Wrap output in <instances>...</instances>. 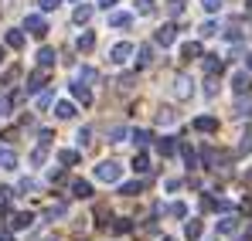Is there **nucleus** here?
Instances as JSON below:
<instances>
[{"label": "nucleus", "mask_w": 252, "mask_h": 241, "mask_svg": "<svg viewBox=\"0 0 252 241\" xmlns=\"http://www.w3.org/2000/svg\"><path fill=\"white\" fill-rule=\"evenodd\" d=\"M120 177H123V166L116 160H102L95 166V180H102V184H120Z\"/></svg>", "instance_id": "obj_1"}, {"label": "nucleus", "mask_w": 252, "mask_h": 241, "mask_svg": "<svg viewBox=\"0 0 252 241\" xmlns=\"http://www.w3.org/2000/svg\"><path fill=\"white\" fill-rule=\"evenodd\" d=\"M24 31H28L31 38H44V34H48V21H44L41 14H28V17H24Z\"/></svg>", "instance_id": "obj_2"}, {"label": "nucleus", "mask_w": 252, "mask_h": 241, "mask_svg": "<svg viewBox=\"0 0 252 241\" xmlns=\"http://www.w3.org/2000/svg\"><path fill=\"white\" fill-rule=\"evenodd\" d=\"M133 51H136V48H133L129 41H120V44H113V48H109V61H113V65H126Z\"/></svg>", "instance_id": "obj_3"}, {"label": "nucleus", "mask_w": 252, "mask_h": 241, "mask_svg": "<svg viewBox=\"0 0 252 241\" xmlns=\"http://www.w3.org/2000/svg\"><path fill=\"white\" fill-rule=\"evenodd\" d=\"M232 92H235V95H249L252 92V75L249 72H235V75H232Z\"/></svg>", "instance_id": "obj_4"}, {"label": "nucleus", "mask_w": 252, "mask_h": 241, "mask_svg": "<svg viewBox=\"0 0 252 241\" xmlns=\"http://www.w3.org/2000/svg\"><path fill=\"white\" fill-rule=\"evenodd\" d=\"M44 81H48V75H44V68H38V72H31L28 75V85H24V95H38L44 88Z\"/></svg>", "instance_id": "obj_5"}, {"label": "nucleus", "mask_w": 252, "mask_h": 241, "mask_svg": "<svg viewBox=\"0 0 252 241\" xmlns=\"http://www.w3.org/2000/svg\"><path fill=\"white\" fill-rule=\"evenodd\" d=\"M191 92H194V81L188 79V75H177L174 79V95L177 99H191Z\"/></svg>", "instance_id": "obj_6"}, {"label": "nucleus", "mask_w": 252, "mask_h": 241, "mask_svg": "<svg viewBox=\"0 0 252 241\" xmlns=\"http://www.w3.org/2000/svg\"><path fill=\"white\" fill-rule=\"evenodd\" d=\"M154 41H157L160 48H170V44L177 41V27H174V24H164V27H160V31L154 34Z\"/></svg>", "instance_id": "obj_7"}, {"label": "nucleus", "mask_w": 252, "mask_h": 241, "mask_svg": "<svg viewBox=\"0 0 252 241\" xmlns=\"http://www.w3.org/2000/svg\"><path fill=\"white\" fill-rule=\"evenodd\" d=\"M34 224V214L31 211H17L14 217H10V231H24V228H31Z\"/></svg>", "instance_id": "obj_8"}, {"label": "nucleus", "mask_w": 252, "mask_h": 241, "mask_svg": "<svg viewBox=\"0 0 252 241\" xmlns=\"http://www.w3.org/2000/svg\"><path fill=\"white\" fill-rule=\"evenodd\" d=\"M92 14H95V7H92V3H79V7H75V14H72V21L82 27V24L92 21Z\"/></svg>", "instance_id": "obj_9"}, {"label": "nucleus", "mask_w": 252, "mask_h": 241, "mask_svg": "<svg viewBox=\"0 0 252 241\" xmlns=\"http://www.w3.org/2000/svg\"><path fill=\"white\" fill-rule=\"evenodd\" d=\"M133 24V14L126 10H109V27H129Z\"/></svg>", "instance_id": "obj_10"}, {"label": "nucleus", "mask_w": 252, "mask_h": 241, "mask_svg": "<svg viewBox=\"0 0 252 241\" xmlns=\"http://www.w3.org/2000/svg\"><path fill=\"white\" fill-rule=\"evenodd\" d=\"M75 81H79V85H92V81H99V72H95L92 65H82V68L75 72Z\"/></svg>", "instance_id": "obj_11"}, {"label": "nucleus", "mask_w": 252, "mask_h": 241, "mask_svg": "<svg viewBox=\"0 0 252 241\" xmlns=\"http://www.w3.org/2000/svg\"><path fill=\"white\" fill-rule=\"evenodd\" d=\"M181 58H184V61L201 58V41H188V44H181Z\"/></svg>", "instance_id": "obj_12"}, {"label": "nucleus", "mask_w": 252, "mask_h": 241, "mask_svg": "<svg viewBox=\"0 0 252 241\" xmlns=\"http://www.w3.org/2000/svg\"><path fill=\"white\" fill-rule=\"evenodd\" d=\"M3 41H7V48H14V51H21V48H24V31H17V27H10V31L3 34Z\"/></svg>", "instance_id": "obj_13"}, {"label": "nucleus", "mask_w": 252, "mask_h": 241, "mask_svg": "<svg viewBox=\"0 0 252 241\" xmlns=\"http://www.w3.org/2000/svg\"><path fill=\"white\" fill-rule=\"evenodd\" d=\"M201 235H205V224H201V221H188V224H184V238L188 241H198Z\"/></svg>", "instance_id": "obj_14"}, {"label": "nucleus", "mask_w": 252, "mask_h": 241, "mask_svg": "<svg viewBox=\"0 0 252 241\" xmlns=\"http://www.w3.org/2000/svg\"><path fill=\"white\" fill-rule=\"evenodd\" d=\"M194 129H198V133H215V129H218V119H215V116H198V119H194Z\"/></svg>", "instance_id": "obj_15"}, {"label": "nucleus", "mask_w": 252, "mask_h": 241, "mask_svg": "<svg viewBox=\"0 0 252 241\" xmlns=\"http://www.w3.org/2000/svg\"><path fill=\"white\" fill-rule=\"evenodd\" d=\"M0 170H17V153L14 150H0Z\"/></svg>", "instance_id": "obj_16"}, {"label": "nucleus", "mask_w": 252, "mask_h": 241, "mask_svg": "<svg viewBox=\"0 0 252 241\" xmlns=\"http://www.w3.org/2000/svg\"><path fill=\"white\" fill-rule=\"evenodd\" d=\"M147 65H154V48H150V44H143V48L136 51V68H147Z\"/></svg>", "instance_id": "obj_17"}, {"label": "nucleus", "mask_w": 252, "mask_h": 241, "mask_svg": "<svg viewBox=\"0 0 252 241\" xmlns=\"http://www.w3.org/2000/svg\"><path fill=\"white\" fill-rule=\"evenodd\" d=\"M235 231H239V217H232V214H228V217H221V221H218V235H235Z\"/></svg>", "instance_id": "obj_18"}, {"label": "nucleus", "mask_w": 252, "mask_h": 241, "mask_svg": "<svg viewBox=\"0 0 252 241\" xmlns=\"http://www.w3.org/2000/svg\"><path fill=\"white\" fill-rule=\"evenodd\" d=\"M72 95H75V102H82V106H89L92 102V92H89V85H72Z\"/></svg>", "instance_id": "obj_19"}, {"label": "nucleus", "mask_w": 252, "mask_h": 241, "mask_svg": "<svg viewBox=\"0 0 252 241\" xmlns=\"http://www.w3.org/2000/svg\"><path fill=\"white\" fill-rule=\"evenodd\" d=\"M55 58H58V54H55V48H41V51H38V65H41V68H51V65H55Z\"/></svg>", "instance_id": "obj_20"}, {"label": "nucleus", "mask_w": 252, "mask_h": 241, "mask_svg": "<svg viewBox=\"0 0 252 241\" xmlns=\"http://www.w3.org/2000/svg\"><path fill=\"white\" fill-rule=\"evenodd\" d=\"M177 150V143H174V136H164V139H157V153L160 157H170Z\"/></svg>", "instance_id": "obj_21"}, {"label": "nucleus", "mask_w": 252, "mask_h": 241, "mask_svg": "<svg viewBox=\"0 0 252 241\" xmlns=\"http://www.w3.org/2000/svg\"><path fill=\"white\" fill-rule=\"evenodd\" d=\"M79 160H82V157H79V150H58V163H65V166H75Z\"/></svg>", "instance_id": "obj_22"}, {"label": "nucleus", "mask_w": 252, "mask_h": 241, "mask_svg": "<svg viewBox=\"0 0 252 241\" xmlns=\"http://www.w3.org/2000/svg\"><path fill=\"white\" fill-rule=\"evenodd\" d=\"M72 194H75V197H92V184H89V180H75V184H72Z\"/></svg>", "instance_id": "obj_23"}, {"label": "nucleus", "mask_w": 252, "mask_h": 241, "mask_svg": "<svg viewBox=\"0 0 252 241\" xmlns=\"http://www.w3.org/2000/svg\"><path fill=\"white\" fill-rule=\"evenodd\" d=\"M55 116H58V119H72V116H75V106H72V102H55Z\"/></svg>", "instance_id": "obj_24"}, {"label": "nucleus", "mask_w": 252, "mask_h": 241, "mask_svg": "<svg viewBox=\"0 0 252 241\" xmlns=\"http://www.w3.org/2000/svg\"><path fill=\"white\" fill-rule=\"evenodd\" d=\"M140 190H143V184H140V180H129V184H120V194H123V197H136Z\"/></svg>", "instance_id": "obj_25"}, {"label": "nucleus", "mask_w": 252, "mask_h": 241, "mask_svg": "<svg viewBox=\"0 0 252 241\" xmlns=\"http://www.w3.org/2000/svg\"><path fill=\"white\" fill-rule=\"evenodd\" d=\"M92 44H95V38H92V31H82V34L75 38V48H79V51H92Z\"/></svg>", "instance_id": "obj_26"}, {"label": "nucleus", "mask_w": 252, "mask_h": 241, "mask_svg": "<svg viewBox=\"0 0 252 241\" xmlns=\"http://www.w3.org/2000/svg\"><path fill=\"white\" fill-rule=\"evenodd\" d=\"M147 170H150V157L147 153H136L133 157V173H147Z\"/></svg>", "instance_id": "obj_27"}, {"label": "nucleus", "mask_w": 252, "mask_h": 241, "mask_svg": "<svg viewBox=\"0 0 252 241\" xmlns=\"http://www.w3.org/2000/svg\"><path fill=\"white\" fill-rule=\"evenodd\" d=\"M181 157H184V163L194 170L198 166V153H194V146H181Z\"/></svg>", "instance_id": "obj_28"}, {"label": "nucleus", "mask_w": 252, "mask_h": 241, "mask_svg": "<svg viewBox=\"0 0 252 241\" xmlns=\"http://www.w3.org/2000/svg\"><path fill=\"white\" fill-rule=\"evenodd\" d=\"M17 79H21V68H17V65H10V68L3 72V79H0V85H14Z\"/></svg>", "instance_id": "obj_29"}, {"label": "nucleus", "mask_w": 252, "mask_h": 241, "mask_svg": "<svg viewBox=\"0 0 252 241\" xmlns=\"http://www.w3.org/2000/svg\"><path fill=\"white\" fill-rule=\"evenodd\" d=\"M205 72H208V75L221 72V58H218V54H208V58H205Z\"/></svg>", "instance_id": "obj_30"}, {"label": "nucleus", "mask_w": 252, "mask_h": 241, "mask_svg": "<svg viewBox=\"0 0 252 241\" xmlns=\"http://www.w3.org/2000/svg\"><path fill=\"white\" fill-rule=\"evenodd\" d=\"M129 136H133V143H136V146H147V143H150V129H133Z\"/></svg>", "instance_id": "obj_31"}, {"label": "nucleus", "mask_w": 252, "mask_h": 241, "mask_svg": "<svg viewBox=\"0 0 252 241\" xmlns=\"http://www.w3.org/2000/svg\"><path fill=\"white\" fill-rule=\"evenodd\" d=\"M55 106V92H38V109H51Z\"/></svg>", "instance_id": "obj_32"}, {"label": "nucleus", "mask_w": 252, "mask_h": 241, "mask_svg": "<svg viewBox=\"0 0 252 241\" xmlns=\"http://www.w3.org/2000/svg\"><path fill=\"white\" fill-rule=\"evenodd\" d=\"M44 160H48V146H44V143H41V146H38V150L31 153V163H34V166H41Z\"/></svg>", "instance_id": "obj_33"}, {"label": "nucleus", "mask_w": 252, "mask_h": 241, "mask_svg": "<svg viewBox=\"0 0 252 241\" xmlns=\"http://www.w3.org/2000/svg\"><path fill=\"white\" fill-rule=\"evenodd\" d=\"M65 211H68L65 204H51V207H48V221H55V217H65Z\"/></svg>", "instance_id": "obj_34"}, {"label": "nucleus", "mask_w": 252, "mask_h": 241, "mask_svg": "<svg viewBox=\"0 0 252 241\" xmlns=\"http://www.w3.org/2000/svg\"><path fill=\"white\" fill-rule=\"evenodd\" d=\"M136 14L150 17V14H154V0H136Z\"/></svg>", "instance_id": "obj_35"}, {"label": "nucleus", "mask_w": 252, "mask_h": 241, "mask_svg": "<svg viewBox=\"0 0 252 241\" xmlns=\"http://www.w3.org/2000/svg\"><path fill=\"white\" fill-rule=\"evenodd\" d=\"M126 139V129L123 126H113V129H109V143H123Z\"/></svg>", "instance_id": "obj_36"}, {"label": "nucleus", "mask_w": 252, "mask_h": 241, "mask_svg": "<svg viewBox=\"0 0 252 241\" xmlns=\"http://www.w3.org/2000/svg\"><path fill=\"white\" fill-rule=\"evenodd\" d=\"M167 214H170V217H188V207L177 201V204H170V207H167Z\"/></svg>", "instance_id": "obj_37"}, {"label": "nucleus", "mask_w": 252, "mask_h": 241, "mask_svg": "<svg viewBox=\"0 0 252 241\" xmlns=\"http://www.w3.org/2000/svg\"><path fill=\"white\" fill-rule=\"evenodd\" d=\"M167 14H170V17L184 14V0H167Z\"/></svg>", "instance_id": "obj_38"}, {"label": "nucleus", "mask_w": 252, "mask_h": 241, "mask_svg": "<svg viewBox=\"0 0 252 241\" xmlns=\"http://www.w3.org/2000/svg\"><path fill=\"white\" fill-rule=\"evenodd\" d=\"M239 150H242L246 157L252 153V129H246V136H242V143H239Z\"/></svg>", "instance_id": "obj_39"}, {"label": "nucleus", "mask_w": 252, "mask_h": 241, "mask_svg": "<svg viewBox=\"0 0 252 241\" xmlns=\"http://www.w3.org/2000/svg\"><path fill=\"white\" fill-rule=\"evenodd\" d=\"M205 95H218V79H215V75H208V81H205Z\"/></svg>", "instance_id": "obj_40"}, {"label": "nucleus", "mask_w": 252, "mask_h": 241, "mask_svg": "<svg viewBox=\"0 0 252 241\" xmlns=\"http://www.w3.org/2000/svg\"><path fill=\"white\" fill-rule=\"evenodd\" d=\"M211 34H218V24L215 21H205L201 24V38H211Z\"/></svg>", "instance_id": "obj_41"}, {"label": "nucleus", "mask_w": 252, "mask_h": 241, "mask_svg": "<svg viewBox=\"0 0 252 241\" xmlns=\"http://www.w3.org/2000/svg\"><path fill=\"white\" fill-rule=\"evenodd\" d=\"M17 187H21V190H24V194H34V190H38V184H34V180H31V177H24V180H21V184H17Z\"/></svg>", "instance_id": "obj_42"}, {"label": "nucleus", "mask_w": 252, "mask_h": 241, "mask_svg": "<svg viewBox=\"0 0 252 241\" xmlns=\"http://www.w3.org/2000/svg\"><path fill=\"white\" fill-rule=\"evenodd\" d=\"M157 122H160V126H170V122H174V112H170V109H160V112H157Z\"/></svg>", "instance_id": "obj_43"}, {"label": "nucleus", "mask_w": 252, "mask_h": 241, "mask_svg": "<svg viewBox=\"0 0 252 241\" xmlns=\"http://www.w3.org/2000/svg\"><path fill=\"white\" fill-rule=\"evenodd\" d=\"M38 7L48 14V10H58V7H62V0H38Z\"/></svg>", "instance_id": "obj_44"}, {"label": "nucleus", "mask_w": 252, "mask_h": 241, "mask_svg": "<svg viewBox=\"0 0 252 241\" xmlns=\"http://www.w3.org/2000/svg\"><path fill=\"white\" fill-rule=\"evenodd\" d=\"M129 228H133V224H129V221H126V217H120V221H116V224H113V231H116V235H126V231H129Z\"/></svg>", "instance_id": "obj_45"}, {"label": "nucleus", "mask_w": 252, "mask_h": 241, "mask_svg": "<svg viewBox=\"0 0 252 241\" xmlns=\"http://www.w3.org/2000/svg\"><path fill=\"white\" fill-rule=\"evenodd\" d=\"M10 116V95H0V119Z\"/></svg>", "instance_id": "obj_46"}, {"label": "nucleus", "mask_w": 252, "mask_h": 241, "mask_svg": "<svg viewBox=\"0 0 252 241\" xmlns=\"http://www.w3.org/2000/svg\"><path fill=\"white\" fill-rule=\"evenodd\" d=\"M201 7H205V10H208V14H215V10H218V7H221V0H201Z\"/></svg>", "instance_id": "obj_47"}, {"label": "nucleus", "mask_w": 252, "mask_h": 241, "mask_svg": "<svg viewBox=\"0 0 252 241\" xmlns=\"http://www.w3.org/2000/svg\"><path fill=\"white\" fill-rule=\"evenodd\" d=\"M89 136H92V129H79V136H75L79 146H89Z\"/></svg>", "instance_id": "obj_48"}, {"label": "nucleus", "mask_w": 252, "mask_h": 241, "mask_svg": "<svg viewBox=\"0 0 252 241\" xmlns=\"http://www.w3.org/2000/svg\"><path fill=\"white\" fill-rule=\"evenodd\" d=\"M0 241H14V231L10 228H0Z\"/></svg>", "instance_id": "obj_49"}, {"label": "nucleus", "mask_w": 252, "mask_h": 241, "mask_svg": "<svg viewBox=\"0 0 252 241\" xmlns=\"http://www.w3.org/2000/svg\"><path fill=\"white\" fill-rule=\"evenodd\" d=\"M99 7H106V10H113V7H116V0H99Z\"/></svg>", "instance_id": "obj_50"}, {"label": "nucleus", "mask_w": 252, "mask_h": 241, "mask_svg": "<svg viewBox=\"0 0 252 241\" xmlns=\"http://www.w3.org/2000/svg\"><path fill=\"white\" fill-rule=\"evenodd\" d=\"M246 68H249V72H252V54H246Z\"/></svg>", "instance_id": "obj_51"}, {"label": "nucleus", "mask_w": 252, "mask_h": 241, "mask_svg": "<svg viewBox=\"0 0 252 241\" xmlns=\"http://www.w3.org/2000/svg\"><path fill=\"white\" fill-rule=\"evenodd\" d=\"M48 241H58V238H48Z\"/></svg>", "instance_id": "obj_52"}, {"label": "nucleus", "mask_w": 252, "mask_h": 241, "mask_svg": "<svg viewBox=\"0 0 252 241\" xmlns=\"http://www.w3.org/2000/svg\"><path fill=\"white\" fill-rule=\"evenodd\" d=\"M164 241H174V238H164Z\"/></svg>", "instance_id": "obj_53"}]
</instances>
